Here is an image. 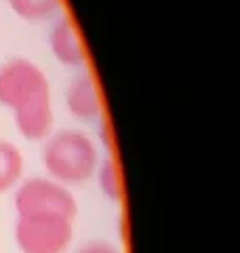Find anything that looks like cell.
<instances>
[{
    "mask_svg": "<svg viewBox=\"0 0 240 253\" xmlns=\"http://www.w3.org/2000/svg\"><path fill=\"white\" fill-rule=\"evenodd\" d=\"M42 161L49 177L63 186H78L89 181L99 165L95 141L82 131L63 129L44 139Z\"/></svg>",
    "mask_w": 240,
    "mask_h": 253,
    "instance_id": "cell-1",
    "label": "cell"
},
{
    "mask_svg": "<svg viewBox=\"0 0 240 253\" xmlns=\"http://www.w3.org/2000/svg\"><path fill=\"white\" fill-rule=\"evenodd\" d=\"M49 97V78L34 61L15 57L0 66V106L17 112Z\"/></svg>",
    "mask_w": 240,
    "mask_h": 253,
    "instance_id": "cell-2",
    "label": "cell"
},
{
    "mask_svg": "<svg viewBox=\"0 0 240 253\" xmlns=\"http://www.w3.org/2000/svg\"><path fill=\"white\" fill-rule=\"evenodd\" d=\"M74 239V219L63 215H21L15 243L21 253H66Z\"/></svg>",
    "mask_w": 240,
    "mask_h": 253,
    "instance_id": "cell-3",
    "label": "cell"
},
{
    "mask_svg": "<svg viewBox=\"0 0 240 253\" xmlns=\"http://www.w3.org/2000/svg\"><path fill=\"white\" fill-rule=\"evenodd\" d=\"M15 211L21 215H63L74 219L78 203L68 186L51 177H30L15 192Z\"/></svg>",
    "mask_w": 240,
    "mask_h": 253,
    "instance_id": "cell-4",
    "label": "cell"
},
{
    "mask_svg": "<svg viewBox=\"0 0 240 253\" xmlns=\"http://www.w3.org/2000/svg\"><path fill=\"white\" fill-rule=\"evenodd\" d=\"M66 106L68 112L82 123H91L101 118L103 106H101V95L97 89L95 78L84 72L78 74L66 89Z\"/></svg>",
    "mask_w": 240,
    "mask_h": 253,
    "instance_id": "cell-5",
    "label": "cell"
},
{
    "mask_svg": "<svg viewBox=\"0 0 240 253\" xmlns=\"http://www.w3.org/2000/svg\"><path fill=\"white\" fill-rule=\"evenodd\" d=\"M49 49L61 66L80 68L86 63V51L80 38L76 23L70 17H61L49 30Z\"/></svg>",
    "mask_w": 240,
    "mask_h": 253,
    "instance_id": "cell-6",
    "label": "cell"
},
{
    "mask_svg": "<svg viewBox=\"0 0 240 253\" xmlns=\"http://www.w3.org/2000/svg\"><path fill=\"white\" fill-rule=\"evenodd\" d=\"M13 118L21 137H26L28 141H44L53 133V126H55L53 101L49 97L30 108L17 110V112H13Z\"/></svg>",
    "mask_w": 240,
    "mask_h": 253,
    "instance_id": "cell-7",
    "label": "cell"
},
{
    "mask_svg": "<svg viewBox=\"0 0 240 253\" xmlns=\"http://www.w3.org/2000/svg\"><path fill=\"white\" fill-rule=\"evenodd\" d=\"M23 177V154L11 141L0 139V194L9 192Z\"/></svg>",
    "mask_w": 240,
    "mask_h": 253,
    "instance_id": "cell-8",
    "label": "cell"
},
{
    "mask_svg": "<svg viewBox=\"0 0 240 253\" xmlns=\"http://www.w3.org/2000/svg\"><path fill=\"white\" fill-rule=\"evenodd\" d=\"M97 184L101 194L106 196L108 201L112 203H120L124 196V186H122V179H120V169H118V163L114 161L112 156H108L106 161H99L97 165Z\"/></svg>",
    "mask_w": 240,
    "mask_h": 253,
    "instance_id": "cell-9",
    "label": "cell"
},
{
    "mask_svg": "<svg viewBox=\"0 0 240 253\" xmlns=\"http://www.w3.org/2000/svg\"><path fill=\"white\" fill-rule=\"evenodd\" d=\"M9 6L26 21H44L59 13L61 0H9Z\"/></svg>",
    "mask_w": 240,
    "mask_h": 253,
    "instance_id": "cell-10",
    "label": "cell"
},
{
    "mask_svg": "<svg viewBox=\"0 0 240 253\" xmlns=\"http://www.w3.org/2000/svg\"><path fill=\"white\" fill-rule=\"evenodd\" d=\"M78 253H120V251L106 241H91V243L82 245V247L78 249Z\"/></svg>",
    "mask_w": 240,
    "mask_h": 253,
    "instance_id": "cell-11",
    "label": "cell"
},
{
    "mask_svg": "<svg viewBox=\"0 0 240 253\" xmlns=\"http://www.w3.org/2000/svg\"><path fill=\"white\" fill-rule=\"evenodd\" d=\"M99 133H101V141H103V146L106 148H112V133H110V125L106 118H101V123H99Z\"/></svg>",
    "mask_w": 240,
    "mask_h": 253,
    "instance_id": "cell-12",
    "label": "cell"
}]
</instances>
